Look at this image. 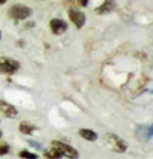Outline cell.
<instances>
[{"label": "cell", "instance_id": "ba28073f", "mask_svg": "<svg viewBox=\"0 0 153 159\" xmlns=\"http://www.w3.org/2000/svg\"><path fill=\"white\" fill-rule=\"evenodd\" d=\"M115 8H116V0H104L95 9V12L96 14H107V12H112Z\"/></svg>", "mask_w": 153, "mask_h": 159}, {"label": "cell", "instance_id": "9c48e42d", "mask_svg": "<svg viewBox=\"0 0 153 159\" xmlns=\"http://www.w3.org/2000/svg\"><path fill=\"white\" fill-rule=\"evenodd\" d=\"M78 135H80L83 139H86V141H96V139H98L96 132H94V130H89V129H80Z\"/></svg>", "mask_w": 153, "mask_h": 159}, {"label": "cell", "instance_id": "8fae6325", "mask_svg": "<svg viewBox=\"0 0 153 159\" xmlns=\"http://www.w3.org/2000/svg\"><path fill=\"white\" fill-rule=\"evenodd\" d=\"M19 156L21 159H38V156L35 153H31V152H28V150H21L19 153Z\"/></svg>", "mask_w": 153, "mask_h": 159}, {"label": "cell", "instance_id": "5bb4252c", "mask_svg": "<svg viewBox=\"0 0 153 159\" xmlns=\"http://www.w3.org/2000/svg\"><path fill=\"white\" fill-rule=\"evenodd\" d=\"M29 144H31V145H34L35 148H41V145H40V144H37V142H34V141H31Z\"/></svg>", "mask_w": 153, "mask_h": 159}, {"label": "cell", "instance_id": "4fadbf2b", "mask_svg": "<svg viewBox=\"0 0 153 159\" xmlns=\"http://www.w3.org/2000/svg\"><path fill=\"white\" fill-rule=\"evenodd\" d=\"M9 150H11V147H9L6 142H0V156L8 155V153H9Z\"/></svg>", "mask_w": 153, "mask_h": 159}, {"label": "cell", "instance_id": "7a4b0ae2", "mask_svg": "<svg viewBox=\"0 0 153 159\" xmlns=\"http://www.w3.org/2000/svg\"><path fill=\"white\" fill-rule=\"evenodd\" d=\"M20 69V61L11 57H0V75H12Z\"/></svg>", "mask_w": 153, "mask_h": 159}, {"label": "cell", "instance_id": "9a60e30c", "mask_svg": "<svg viewBox=\"0 0 153 159\" xmlns=\"http://www.w3.org/2000/svg\"><path fill=\"white\" fill-rule=\"evenodd\" d=\"M147 132H149V136H153V125H150V127L147 129Z\"/></svg>", "mask_w": 153, "mask_h": 159}, {"label": "cell", "instance_id": "7c38bea8", "mask_svg": "<svg viewBox=\"0 0 153 159\" xmlns=\"http://www.w3.org/2000/svg\"><path fill=\"white\" fill-rule=\"evenodd\" d=\"M44 155H46V159H60V158H61V156L58 155L54 148H49V150H48Z\"/></svg>", "mask_w": 153, "mask_h": 159}, {"label": "cell", "instance_id": "2e32d148", "mask_svg": "<svg viewBox=\"0 0 153 159\" xmlns=\"http://www.w3.org/2000/svg\"><path fill=\"white\" fill-rule=\"evenodd\" d=\"M87 2H89V0H80V5H81V6H87Z\"/></svg>", "mask_w": 153, "mask_h": 159}, {"label": "cell", "instance_id": "277c9868", "mask_svg": "<svg viewBox=\"0 0 153 159\" xmlns=\"http://www.w3.org/2000/svg\"><path fill=\"white\" fill-rule=\"evenodd\" d=\"M107 144H109V147H110L114 152H118V153H124V152L127 150V144L119 138V136L114 135V133H109V135H107Z\"/></svg>", "mask_w": 153, "mask_h": 159}, {"label": "cell", "instance_id": "6da1fadb", "mask_svg": "<svg viewBox=\"0 0 153 159\" xmlns=\"http://www.w3.org/2000/svg\"><path fill=\"white\" fill-rule=\"evenodd\" d=\"M51 148H54L60 156H64L67 159H76L78 158V152H76L74 147L61 142V141H52L51 142Z\"/></svg>", "mask_w": 153, "mask_h": 159}, {"label": "cell", "instance_id": "e0dca14e", "mask_svg": "<svg viewBox=\"0 0 153 159\" xmlns=\"http://www.w3.org/2000/svg\"><path fill=\"white\" fill-rule=\"evenodd\" d=\"M6 3V0H0V5H5Z\"/></svg>", "mask_w": 153, "mask_h": 159}, {"label": "cell", "instance_id": "5b68a950", "mask_svg": "<svg viewBox=\"0 0 153 159\" xmlns=\"http://www.w3.org/2000/svg\"><path fill=\"white\" fill-rule=\"evenodd\" d=\"M0 115H3V116H6V118H16V116L19 115V110H17L12 104H9V102L0 99Z\"/></svg>", "mask_w": 153, "mask_h": 159}, {"label": "cell", "instance_id": "52a82bcc", "mask_svg": "<svg viewBox=\"0 0 153 159\" xmlns=\"http://www.w3.org/2000/svg\"><path fill=\"white\" fill-rule=\"evenodd\" d=\"M69 20L80 29L86 23V16H84V12H81L78 9H69Z\"/></svg>", "mask_w": 153, "mask_h": 159}, {"label": "cell", "instance_id": "30bf717a", "mask_svg": "<svg viewBox=\"0 0 153 159\" xmlns=\"http://www.w3.org/2000/svg\"><path fill=\"white\" fill-rule=\"evenodd\" d=\"M19 130L23 135H32V133L35 132V125H32V124L28 122V121H23V122H20Z\"/></svg>", "mask_w": 153, "mask_h": 159}, {"label": "cell", "instance_id": "ac0fdd59", "mask_svg": "<svg viewBox=\"0 0 153 159\" xmlns=\"http://www.w3.org/2000/svg\"><path fill=\"white\" fill-rule=\"evenodd\" d=\"M2 135H3V133H2V130H0V138H2Z\"/></svg>", "mask_w": 153, "mask_h": 159}, {"label": "cell", "instance_id": "3957f363", "mask_svg": "<svg viewBox=\"0 0 153 159\" xmlns=\"http://www.w3.org/2000/svg\"><path fill=\"white\" fill-rule=\"evenodd\" d=\"M8 12H9V17L14 20H25L32 16V9L29 6H26V5H21V3L12 5Z\"/></svg>", "mask_w": 153, "mask_h": 159}, {"label": "cell", "instance_id": "8992f818", "mask_svg": "<svg viewBox=\"0 0 153 159\" xmlns=\"http://www.w3.org/2000/svg\"><path fill=\"white\" fill-rule=\"evenodd\" d=\"M49 26H51V31L55 34V35H61L67 31V23L61 19H52L49 21Z\"/></svg>", "mask_w": 153, "mask_h": 159}, {"label": "cell", "instance_id": "d6986e66", "mask_svg": "<svg viewBox=\"0 0 153 159\" xmlns=\"http://www.w3.org/2000/svg\"><path fill=\"white\" fill-rule=\"evenodd\" d=\"M0 40H2V31H0Z\"/></svg>", "mask_w": 153, "mask_h": 159}]
</instances>
